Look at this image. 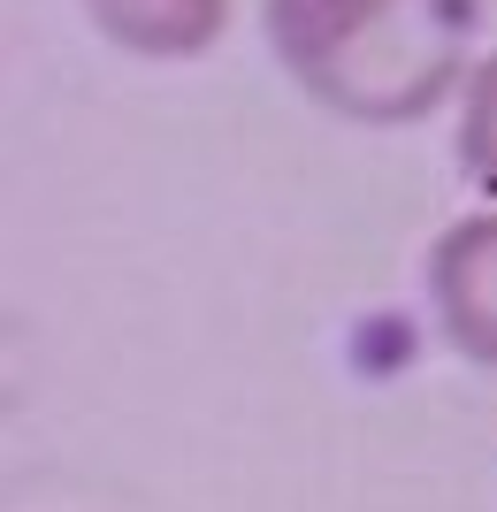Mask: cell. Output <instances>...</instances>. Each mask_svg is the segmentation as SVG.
<instances>
[{"mask_svg":"<svg viewBox=\"0 0 497 512\" xmlns=\"http://www.w3.org/2000/svg\"><path fill=\"white\" fill-rule=\"evenodd\" d=\"M92 31L138 62H199L230 31V0H77Z\"/></svg>","mask_w":497,"mask_h":512,"instance_id":"cell-3","label":"cell"},{"mask_svg":"<svg viewBox=\"0 0 497 512\" xmlns=\"http://www.w3.org/2000/svg\"><path fill=\"white\" fill-rule=\"evenodd\" d=\"M459 176L475 184L482 199H497V46L475 62V77H467V92H459Z\"/></svg>","mask_w":497,"mask_h":512,"instance_id":"cell-4","label":"cell"},{"mask_svg":"<svg viewBox=\"0 0 497 512\" xmlns=\"http://www.w3.org/2000/svg\"><path fill=\"white\" fill-rule=\"evenodd\" d=\"M429 314L459 360L497 367V199L429 245Z\"/></svg>","mask_w":497,"mask_h":512,"instance_id":"cell-2","label":"cell"},{"mask_svg":"<svg viewBox=\"0 0 497 512\" xmlns=\"http://www.w3.org/2000/svg\"><path fill=\"white\" fill-rule=\"evenodd\" d=\"M260 39L322 115L406 130L467 92L482 0H260Z\"/></svg>","mask_w":497,"mask_h":512,"instance_id":"cell-1","label":"cell"}]
</instances>
